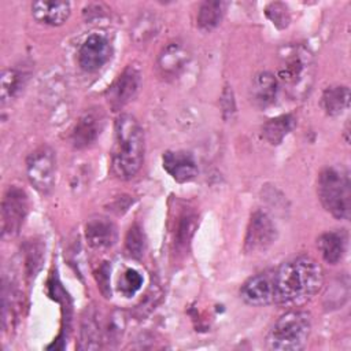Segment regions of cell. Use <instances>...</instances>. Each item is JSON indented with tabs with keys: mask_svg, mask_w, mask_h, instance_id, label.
<instances>
[{
	"mask_svg": "<svg viewBox=\"0 0 351 351\" xmlns=\"http://www.w3.org/2000/svg\"><path fill=\"white\" fill-rule=\"evenodd\" d=\"M276 303L296 307L310 300L324 282L322 267L310 256L284 262L274 271Z\"/></svg>",
	"mask_w": 351,
	"mask_h": 351,
	"instance_id": "obj_1",
	"label": "cell"
},
{
	"mask_svg": "<svg viewBox=\"0 0 351 351\" xmlns=\"http://www.w3.org/2000/svg\"><path fill=\"white\" fill-rule=\"evenodd\" d=\"M144 160V133L130 114H121L114 126L112 170L117 177L129 180L137 174Z\"/></svg>",
	"mask_w": 351,
	"mask_h": 351,
	"instance_id": "obj_2",
	"label": "cell"
},
{
	"mask_svg": "<svg viewBox=\"0 0 351 351\" xmlns=\"http://www.w3.org/2000/svg\"><path fill=\"white\" fill-rule=\"evenodd\" d=\"M276 78L292 97H304L310 92L314 80V59L311 52L300 44L285 47L280 53V66Z\"/></svg>",
	"mask_w": 351,
	"mask_h": 351,
	"instance_id": "obj_3",
	"label": "cell"
},
{
	"mask_svg": "<svg viewBox=\"0 0 351 351\" xmlns=\"http://www.w3.org/2000/svg\"><path fill=\"white\" fill-rule=\"evenodd\" d=\"M318 197L324 208L337 219L351 215V181L348 170L343 166H330L318 177Z\"/></svg>",
	"mask_w": 351,
	"mask_h": 351,
	"instance_id": "obj_4",
	"label": "cell"
},
{
	"mask_svg": "<svg viewBox=\"0 0 351 351\" xmlns=\"http://www.w3.org/2000/svg\"><path fill=\"white\" fill-rule=\"evenodd\" d=\"M310 332V315L306 311L291 310L277 319L267 335L266 343L270 350L298 351L307 344Z\"/></svg>",
	"mask_w": 351,
	"mask_h": 351,
	"instance_id": "obj_5",
	"label": "cell"
},
{
	"mask_svg": "<svg viewBox=\"0 0 351 351\" xmlns=\"http://www.w3.org/2000/svg\"><path fill=\"white\" fill-rule=\"evenodd\" d=\"M26 171L29 181L37 191L41 193L51 192L56 174L55 152L47 145L38 147L27 156Z\"/></svg>",
	"mask_w": 351,
	"mask_h": 351,
	"instance_id": "obj_6",
	"label": "cell"
},
{
	"mask_svg": "<svg viewBox=\"0 0 351 351\" xmlns=\"http://www.w3.org/2000/svg\"><path fill=\"white\" fill-rule=\"evenodd\" d=\"M27 207L26 192L16 185L8 186L1 202L3 236L14 237L19 233L27 214Z\"/></svg>",
	"mask_w": 351,
	"mask_h": 351,
	"instance_id": "obj_7",
	"label": "cell"
},
{
	"mask_svg": "<svg viewBox=\"0 0 351 351\" xmlns=\"http://www.w3.org/2000/svg\"><path fill=\"white\" fill-rule=\"evenodd\" d=\"M277 239V229L271 218L263 211H255L251 215L245 240L244 251L247 254H256L266 251Z\"/></svg>",
	"mask_w": 351,
	"mask_h": 351,
	"instance_id": "obj_8",
	"label": "cell"
},
{
	"mask_svg": "<svg viewBox=\"0 0 351 351\" xmlns=\"http://www.w3.org/2000/svg\"><path fill=\"white\" fill-rule=\"evenodd\" d=\"M111 58V44L101 34L88 36L78 49V64L84 71L92 73L101 69Z\"/></svg>",
	"mask_w": 351,
	"mask_h": 351,
	"instance_id": "obj_9",
	"label": "cell"
},
{
	"mask_svg": "<svg viewBox=\"0 0 351 351\" xmlns=\"http://www.w3.org/2000/svg\"><path fill=\"white\" fill-rule=\"evenodd\" d=\"M243 300L251 306H266L276 300V282L274 271L259 273L248 278L241 289Z\"/></svg>",
	"mask_w": 351,
	"mask_h": 351,
	"instance_id": "obj_10",
	"label": "cell"
},
{
	"mask_svg": "<svg viewBox=\"0 0 351 351\" xmlns=\"http://www.w3.org/2000/svg\"><path fill=\"white\" fill-rule=\"evenodd\" d=\"M104 126V114L101 108L93 107L85 110L78 118L71 132V143L75 148H86L93 144Z\"/></svg>",
	"mask_w": 351,
	"mask_h": 351,
	"instance_id": "obj_11",
	"label": "cell"
},
{
	"mask_svg": "<svg viewBox=\"0 0 351 351\" xmlns=\"http://www.w3.org/2000/svg\"><path fill=\"white\" fill-rule=\"evenodd\" d=\"M141 84V74L137 67L128 66L122 74L112 82L107 92L108 103L114 110L122 108L137 93Z\"/></svg>",
	"mask_w": 351,
	"mask_h": 351,
	"instance_id": "obj_12",
	"label": "cell"
},
{
	"mask_svg": "<svg viewBox=\"0 0 351 351\" xmlns=\"http://www.w3.org/2000/svg\"><path fill=\"white\" fill-rule=\"evenodd\" d=\"M162 165L177 182H188L197 176L196 160L186 151H166L162 156Z\"/></svg>",
	"mask_w": 351,
	"mask_h": 351,
	"instance_id": "obj_13",
	"label": "cell"
},
{
	"mask_svg": "<svg viewBox=\"0 0 351 351\" xmlns=\"http://www.w3.org/2000/svg\"><path fill=\"white\" fill-rule=\"evenodd\" d=\"M71 12V4L62 0H43L34 1L32 4L33 18L48 26H60L63 25Z\"/></svg>",
	"mask_w": 351,
	"mask_h": 351,
	"instance_id": "obj_14",
	"label": "cell"
},
{
	"mask_svg": "<svg viewBox=\"0 0 351 351\" xmlns=\"http://www.w3.org/2000/svg\"><path fill=\"white\" fill-rule=\"evenodd\" d=\"M85 237L92 248L106 250L115 243L117 228L112 221L103 217H96L86 222Z\"/></svg>",
	"mask_w": 351,
	"mask_h": 351,
	"instance_id": "obj_15",
	"label": "cell"
},
{
	"mask_svg": "<svg viewBox=\"0 0 351 351\" xmlns=\"http://www.w3.org/2000/svg\"><path fill=\"white\" fill-rule=\"evenodd\" d=\"M278 92V81L276 75L269 71L258 73L250 88L251 101L258 108H267L274 104Z\"/></svg>",
	"mask_w": 351,
	"mask_h": 351,
	"instance_id": "obj_16",
	"label": "cell"
},
{
	"mask_svg": "<svg viewBox=\"0 0 351 351\" xmlns=\"http://www.w3.org/2000/svg\"><path fill=\"white\" fill-rule=\"evenodd\" d=\"M104 341V326L95 308L85 310L81 319L80 330V350H96Z\"/></svg>",
	"mask_w": 351,
	"mask_h": 351,
	"instance_id": "obj_17",
	"label": "cell"
},
{
	"mask_svg": "<svg viewBox=\"0 0 351 351\" xmlns=\"http://www.w3.org/2000/svg\"><path fill=\"white\" fill-rule=\"evenodd\" d=\"M318 250L326 263H339L347 251V234L343 230H332L319 236Z\"/></svg>",
	"mask_w": 351,
	"mask_h": 351,
	"instance_id": "obj_18",
	"label": "cell"
},
{
	"mask_svg": "<svg viewBox=\"0 0 351 351\" xmlns=\"http://www.w3.org/2000/svg\"><path fill=\"white\" fill-rule=\"evenodd\" d=\"M189 53L181 43H169L160 52L158 63L163 74L174 75L177 74L188 62Z\"/></svg>",
	"mask_w": 351,
	"mask_h": 351,
	"instance_id": "obj_19",
	"label": "cell"
},
{
	"mask_svg": "<svg viewBox=\"0 0 351 351\" xmlns=\"http://www.w3.org/2000/svg\"><path fill=\"white\" fill-rule=\"evenodd\" d=\"M348 103H350V89L346 85L328 86L322 93L321 104L328 115L336 117L343 114L348 108Z\"/></svg>",
	"mask_w": 351,
	"mask_h": 351,
	"instance_id": "obj_20",
	"label": "cell"
},
{
	"mask_svg": "<svg viewBox=\"0 0 351 351\" xmlns=\"http://www.w3.org/2000/svg\"><path fill=\"white\" fill-rule=\"evenodd\" d=\"M295 125H296V119L293 115L291 114L278 115L276 118L269 119L263 125L262 134L267 143H270L271 145H277L295 128Z\"/></svg>",
	"mask_w": 351,
	"mask_h": 351,
	"instance_id": "obj_21",
	"label": "cell"
},
{
	"mask_svg": "<svg viewBox=\"0 0 351 351\" xmlns=\"http://www.w3.org/2000/svg\"><path fill=\"white\" fill-rule=\"evenodd\" d=\"M225 7V1H203L197 11V26L204 32L217 27L222 19Z\"/></svg>",
	"mask_w": 351,
	"mask_h": 351,
	"instance_id": "obj_22",
	"label": "cell"
},
{
	"mask_svg": "<svg viewBox=\"0 0 351 351\" xmlns=\"http://www.w3.org/2000/svg\"><path fill=\"white\" fill-rule=\"evenodd\" d=\"M23 85V73L16 69H5L1 74L0 82V95L1 103L5 104L10 101L22 88Z\"/></svg>",
	"mask_w": 351,
	"mask_h": 351,
	"instance_id": "obj_23",
	"label": "cell"
},
{
	"mask_svg": "<svg viewBox=\"0 0 351 351\" xmlns=\"http://www.w3.org/2000/svg\"><path fill=\"white\" fill-rule=\"evenodd\" d=\"M126 328V317L123 311L115 310L111 313V315L108 317L107 324L104 325V341L108 346H115Z\"/></svg>",
	"mask_w": 351,
	"mask_h": 351,
	"instance_id": "obj_24",
	"label": "cell"
},
{
	"mask_svg": "<svg viewBox=\"0 0 351 351\" xmlns=\"http://www.w3.org/2000/svg\"><path fill=\"white\" fill-rule=\"evenodd\" d=\"M125 250L129 256L140 259L145 251V237L140 225L134 223L129 228L125 237Z\"/></svg>",
	"mask_w": 351,
	"mask_h": 351,
	"instance_id": "obj_25",
	"label": "cell"
},
{
	"mask_svg": "<svg viewBox=\"0 0 351 351\" xmlns=\"http://www.w3.org/2000/svg\"><path fill=\"white\" fill-rule=\"evenodd\" d=\"M196 215L191 211H185L180 215V219H178V223H177V229H176V243L178 247H185L195 229H196Z\"/></svg>",
	"mask_w": 351,
	"mask_h": 351,
	"instance_id": "obj_26",
	"label": "cell"
},
{
	"mask_svg": "<svg viewBox=\"0 0 351 351\" xmlns=\"http://www.w3.org/2000/svg\"><path fill=\"white\" fill-rule=\"evenodd\" d=\"M143 285L141 274L134 269H126L119 278V291L126 296H133Z\"/></svg>",
	"mask_w": 351,
	"mask_h": 351,
	"instance_id": "obj_27",
	"label": "cell"
},
{
	"mask_svg": "<svg viewBox=\"0 0 351 351\" xmlns=\"http://www.w3.org/2000/svg\"><path fill=\"white\" fill-rule=\"evenodd\" d=\"M43 262V247L37 243H27L25 248V265L29 276H34Z\"/></svg>",
	"mask_w": 351,
	"mask_h": 351,
	"instance_id": "obj_28",
	"label": "cell"
},
{
	"mask_svg": "<svg viewBox=\"0 0 351 351\" xmlns=\"http://www.w3.org/2000/svg\"><path fill=\"white\" fill-rule=\"evenodd\" d=\"M266 15L278 27H287L289 23L288 8L282 3H271L266 8Z\"/></svg>",
	"mask_w": 351,
	"mask_h": 351,
	"instance_id": "obj_29",
	"label": "cell"
},
{
	"mask_svg": "<svg viewBox=\"0 0 351 351\" xmlns=\"http://www.w3.org/2000/svg\"><path fill=\"white\" fill-rule=\"evenodd\" d=\"M110 271L111 266L108 262H104L96 271V281L100 292L104 298H111V288H110Z\"/></svg>",
	"mask_w": 351,
	"mask_h": 351,
	"instance_id": "obj_30",
	"label": "cell"
}]
</instances>
